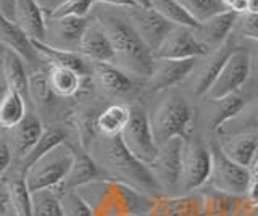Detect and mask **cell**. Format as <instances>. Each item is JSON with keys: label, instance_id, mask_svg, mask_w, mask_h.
Returning <instances> with one entry per match:
<instances>
[{"label": "cell", "instance_id": "1", "mask_svg": "<svg viewBox=\"0 0 258 216\" xmlns=\"http://www.w3.org/2000/svg\"><path fill=\"white\" fill-rule=\"evenodd\" d=\"M89 154L103 168L110 179L127 184L149 197H160L163 192L153 178L149 165L137 160L126 149L121 135L110 137L99 134L89 149Z\"/></svg>", "mask_w": 258, "mask_h": 216}, {"label": "cell", "instance_id": "2", "mask_svg": "<svg viewBox=\"0 0 258 216\" xmlns=\"http://www.w3.org/2000/svg\"><path fill=\"white\" fill-rule=\"evenodd\" d=\"M97 20L111 41L115 50V65L129 75L147 79L152 73L155 55L137 34L131 21L111 12L100 13Z\"/></svg>", "mask_w": 258, "mask_h": 216}, {"label": "cell", "instance_id": "3", "mask_svg": "<svg viewBox=\"0 0 258 216\" xmlns=\"http://www.w3.org/2000/svg\"><path fill=\"white\" fill-rule=\"evenodd\" d=\"M192 107L177 91H169L150 116L152 131L158 147L171 139H185L192 121Z\"/></svg>", "mask_w": 258, "mask_h": 216}, {"label": "cell", "instance_id": "4", "mask_svg": "<svg viewBox=\"0 0 258 216\" xmlns=\"http://www.w3.org/2000/svg\"><path fill=\"white\" fill-rule=\"evenodd\" d=\"M73 160H75V149L67 142L37 160L24 173L31 192L58 189L71 170Z\"/></svg>", "mask_w": 258, "mask_h": 216}, {"label": "cell", "instance_id": "5", "mask_svg": "<svg viewBox=\"0 0 258 216\" xmlns=\"http://www.w3.org/2000/svg\"><path fill=\"white\" fill-rule=\"evenodd\" d=\"M212 174H210V182L212 186L223 194L229 195H242L247 194V187L250 182L248 168L240 166L234 160H231L224 154L220 143H212Z\"/></svg>", "mask_w": 258, "mask_h": 216}, {"label": "cell", "instance_id": "6", "mask_svg": "<svg viewBox=\"0 0 258 216\" xmlns=\"http://www.w3.org/2000/svg\"><path fill=\"white\" fill-rule=\"evenodd\" d=\"M121 139L126 149L145 165H152L158 155V143L152 131L150 116L141 107H131V119L124 127Z\"/></svg>", "mask_w": 258, "mask_h": 216}, {"label": "cell", "instance_id": "7", "mask_svg": "<svg viewBox=\"0 0 258 216\" xmlns=\"http://www.w3.org/2000/svg\"><path fill=\"white\" fill-rule=\"evenodd\" d=\"M212 174V150L199 139H185L181 162V187L190 192L210 181Z\"/></svg>", "mask_w": 258, "mask_h": 216}, {"label": "cell", "instance_id": "8", "mask_svg": "<svg viewBox=\"0 0 258 216\" xmlns=\"http://www.w3.org/2000/svg\"><path fill=\"white\" fill-rule=\"evenodd\" d=\"M252 68L250 52L245 49H236L226 60L220 75L216 76L215 83L207 92V97L210 100H218L239 92L240 87L248 81Z\"/></svg>", "mask_w": 258, "mask_h": 216}, {"label": "cell", "instance_id": "9", "mask_svg": "<svg viewBox=\"0 0 258 216\" xmlns=\"http://www.w3.org/2000/svg\"><path fill=\"white\" fill-rule=\"evenodd\" d=\"M185 139H171L158 147V155L149 168L163 192H174L181 187V162Z\"/></svg>", "mask_w": 258, "mask_h": 216}, {"label": "cell", "instance_id": "10", "mask_svg": "<svg viewBox=\"0 0 258 216\" xmlns=\"http://www.w3.org/2000/svg\"><path fill=\"white\" fill-rule=\"evenodd\" d=\"M208 52L207 47L199 41L196 28L187 26H173L166 34L163 42L160 44L155 52V58H169V60H187L205 57Z\"/></svg>", "mask_w": 258, "mask_h": 216}, {"label": "cell", "instance_id": "11", "mask_svg": "<svg viewBox=\"0 0 258 216\" xmlns=\"http://www.w3.org/2000/svg\"><path fill=\"white\" fill-rule=\"evenodd\" d=\"M199 58L187 60H169L155 58L150 76L145 79V91L150 94L163 92L173 89L174 86L189 79L192 71L197 66Z\"/></svg>", "mask_w": 258, "mask_h": 216}, {"label": "cell", "instance_id": "12", "mask_svg": "<svg viewBox=\"0 0 258 216\" xmlns=\"http://www.w3.org/2000/svg\"><path fill=\"white\" fill-rule=\"evenodd\" d=\"M89 20L86 17H64L47 20L45 44L53 49L79 52L81 41L87 29Z\"/></svg>", "mask_w": 258, "mask_h": 216}, {"label": "cell", "instance_id": "13", "mask_svg": "<svg viewBox=\"0 0 258 216\" xmlns=\"http://www.w3.org/2000/svg\"><path fill=\"white\" fill-rule=\"evenodd\" d=\"M127 20L131 21L137 34L142 37V41L147 44L153 55L158 50V47L163 42L166 34L174 26L173 23H169L153 9H145V7L127 9Z\"/></svg>", "mask_w": 258, "mask_h": 216}, {"label": "cell", "instance_id": "14", "mask_svg": "<svg viewBox=\"0 0 258 216\" xmlns=\"http://www.w3.org/2000/svg\"><path fill=\"white\" fill-rule=\"evenodd\" d=\"M108 179H110L108 174L103 171V168L95 162V158L87 150L75 149V160H73L71 170L67 178H64V181L60 184L58 190L61 192L76 190L79 187L89 186V184H95Z\"/></svg>", "mask_w": 258, "mask_h": 216}, {"label": "cell", "instance_id": "15", "mask_svg": "<svg viewBox=\"0 0 258 216\" xmlns=\"http://www.w3.org/2000/svg\"><path fill=\"white\" fill-rule=\"evenodd\" d=\"M236 50L231 37L226 41L220 49L212 50L210 53H207V58L204 63L197 61L196 69L192 71V92L196 95H207V92L210 91V87L215 83L216 76L220 75L221 68L224 66L226 60L231 57V53Z\"/></svg>", "mask_w": 258, "mask_h": 216}, {"label": "cell", "instance_id": "16", "mask_svg": "<svg viewBox=\"0 0 258 216\" xmlns=\"http://www.w3.org/2000/svg\"><path fill=\"white\" fill-rule=\"evenodd\" d=\"M42 121L34 113H28L21 121L7 129L5 139L13 149V154L20 158H26L29 152L34 149V146L39 142V139L44 134Z\"/></svg>", "mask_w": 258, "mask_h": 216}, {"label": "cell", "instance_id": "17", "mask_svg": "<svg viewBox=\"0 0 258 216\" xmlns=\"http://www.w3.org/2000/svg\"><path fill=\"white\" fill-rule=\"evenodd\" d=\"M79 53L92 63H113L115 65V50H113L107 31L103 29L99 20L89 21L83 41H81Z\"/></svg>", "mask_w": 258, "mask_h": 216}, {"label": "cell", "instance_id": "18", "mask_svg": "<svg viewBox=\"0 0 258 216\" xmlns=\"http://www.w3.org/2000/svg\"><path fill=\"white\" fill-rule=\"evenodd\" d=\"M237 13L234 12H224L221 15L210 18L196 28V34L199 41L204 44L208 52L220 49V47L231 37V33L234 31V25H236Z\"/></svg>", "mask_w": 258, "mask_h": 216}, {"label": "cell", "instance_id": "19", "mask_svg": "<svg viewBox=\"0 0 258 216\" xmlns=\"http://www.w3.org/2000/svg\"><path fill=\"white\" fill-rule=\"evenodd\" d=\"M47 13L36 0H18L15 10V23L32 41L45 42L47 36Z\"/></svg>", "mask_w": 258, "mask_h": 216}, {"label": "cell", "instance_id": "20", "mask_svg": "<svg viewBox=\"0 0 258 216\" xmlns=\"http://www.w3.org/2000/svg\"><path fill=\"white\" fill-rule=\"evenodd\" d=\"M0 39L2 44L7 49H10L16 55L31 65L32 68H36L39 65L40 55L34 45V41L24 33V31L16 25L15 21L2 18V26H0Z\"/></svg>", "mask_w": 258, "mask_h": 216}, {"label": "cell", "instance_id": "21", "mask_svg": "<svg viewBox=\"0 0 258 216\" xmlns=\"http://www.w3.org/2000/svg\"><path fill=\"white\" fill-rule=\"evenodd\" d=\"M94 76L97 78L102 89L115 97H123L134 91L133 75L126 73L124 69L113 65V63H92Z\"/></svg>", "mask_w": 258, "mask_h": 216}, {"label": "cell", "instance_id": "22", "mask_svg": "<svg viewBox=\"0 0 258 216\" xmlns=\"http://www.w3.org/2000/svg\"><path fill=\"white\" fill-rule=\"evenodd\" d=\"M36 49L40 55V58H45L50 65L55 66H64L70 68L81 78H87L91 76V73H94V65H89L84 55H81L79 52H68V50H60V49H53L45 42H39L34 41Z\"/></svg>", "mask_w": 258, "mask_h": 216}, {"label": "cell", "instance_id": "23", "mask_svg": "<svg viewBox=\"0 0 258 216\" xmlns=\"http://www.w3.org/2000/svg\"><path fill=\"white\" fill-rule=\"evenodd\" d=\"M149 216H204V198L194 195L157 197Z\"/></svg>", "mask_w": 258, "mask_h": 216}, {"label": "cell", "instance_id": "24", "mask_svg": "<svg viewBox=\"0 0 258 216\" xmlns=\"http://www.w3.org/2000/svg\"><path fill=\"white\" fill-rule=\"evenodd\" d=\"M245 105L247 103L239 92L228 95V97L218 99V100H212V103H210V107L207 110L208 127L212 131L221 129L226 123L232 121V119L244 110Z\"/></svg>", "mask_w": 258, "mask_h": 216}, {"label": "cell", "instance_id": "25", "mask_svg": "<svg viewBox=\"0 0 258 216\" xmlns=\"http://www.w3.org/2000/svg\"><path fill=\"white\" fill-rule=\"evenodd\" d=\"M2 71L8 89L20 92L24 99H29V76L24 68V60L4 47L2 50Z\"/></svg>", "mask_w": 258, "mask_h": 216}, {"label": "cell", "instance_id": "26", "mask_svg": "<svg viewBox=\"0 0 258 216\" xmlns=\"http://www.w3.org/2000/svg\"><path fill=\"white\" fill-rule=\"evenodd\" d=\"M220 146L231 160H234L240 166L250 168V165L253 163V160L258 155V134L239 132L232 135L228 142L220 143Z\"/></svg>", "mask_w": 258, "mask_h": 216}, {"label": "cell", "instance_id": "27", "mask_svg": "<svg viewBox=\"0 0 258 216\" xmlns=\"http://www.w3.org/2000/svg\"><path fill=\"white\" fill-rule=\"evenodd\" d=\"M2 182L7 186L15 216H32V192L26 182L24 173H15L12 178L4 176Z\"/></svg>", "mask_w": 258, "mask_h": 216}, {"label": "cell", "instance_id": "28", "mask_svg": "<svg viewBox=\"0 0 258 216\" xmlns=\"http://www.w3.org/2000/svg\"><path fill=\"white\" fill-rule=\"evenodd\" d=\"M131 119V108L126 105H110L100 111L99 119H97V127L102 135H121Z\"/></svg>", "mask_w": 258, "mask_h": 216}, {"label": "cell", "instance_id": "29", "mask_svg": "<svg viewBox=\"0 0 258 216\" xmlns=\"http://www.w3.org/2000/svg\"><path fill=\"white\" fill-rule=\"evenodd\" d=\"M26 99L20 92L5 87L2 103H0V124L7 131L16 126L26 116Z\"/></svg>", "mask_w": 258, "mask_h": 216}, {"label": "cell", "instance_id": "30", "mask_svg": "<svg viewBox=\"0 0 258 216\" xmlns=\"http://www.w3.org/2000/svg\"><path fill=\"white\" fill-rule=\"evenodd\" d=\"M47 76L53 94L58 95V97H73L81 89L83 78L70 68L50 65Z\"/></svg>", "mask_w": 258, "mask_h": 216}, {"label": "cell", "instance_id": "31", "mask_svg": "<svg viewBox=\"0 0 258 216\" xmlns=\"http://www.w3.org/2000/svg\"><path fill=\"white\" fill-rule=\"evenodd\" d=\"M64 131H61L60 127H48V129L44 131L42 137L39 139V142L34 146L29 152V155L26 158H23V171L26 173L29 168L34 165L37 160H40L44 155H47L48 152L53 150L55 147L64 143Z\"/></svg>", "mask_w": 258, "mask_h": 216}, {"label": "cell", "instance_id": "32", "mask_svg": "<svg viewBox=\"0 0 258 216\" xmlns=\"http://www.w3.org/2000/svg\"><path fill=\"white\" fill-rule=\"evenodd\" d=\"M100 111L95 108H89L84 111H79L75 116V126L76 134L79 137V146L81 149H84L89 152L92 142L95 140V137L99 135V127H97V119H99Z\"/></svg>", "mask_w": 258, "mask_h": 216}, {"label": "cell", "instance_id": "33", "mask_svg": "<svg viewBox=\"0 0 258 216\" xmlns=\"http://www.w3.org/2000/svg\"><path fill=\"white\" fill-rule=\"evenodd\" d=\"M149 4L150 9H153L176 26H187V28L199 26V23L185 12V9L177 0H149Z\"/></svg>", "mask_w": 258, "mask_h": 216}, {"label": "cell", "instance_id": "34", "mask_svg": "<svg viewBox=\"0 0 258 216\" xmlns=\"http://www.w3.org/2000/svg\"><path fill=\"white\" fill-rule=\"evenodd\" d=\"M190 17L196 20L199 25L210 18L221 15L224 12H229L221 0H177Z\"/></svg>", "mask_w": 258, "mask_h": 216}, {"label": "cell", "instance_id": "35", "mask_svg": "<svg viewBox=\"0 0 258 216\" xmlns=\"http://www.w3.org/2000/svg\"><path fill=\"white\" fill-rule=\"evenodd\" d=\"M32 216H67L56 190L32 192Z\"/></svg>", "mask_w": 258, "mask_h": 216}, {"label": "cell", "instance_id": "36", "mask_svg": "<svg viewBox=\"0 0 258 216\" xmlns=\"http://www.w3.org/2000/svg\"><path fill=\"white\" fill-rule=\"evenodd\" d=\"M239 195H229L223 192H212L204 197V216H232L237 208Z\"/></svg>", "mask_w": 258, "mask_h": 216}, {"label": "cell", "instance_id": "37", "mask_svg": "<svg viewBox=\"0 0 258 216\" xmlns=\"http://www.w3.org/2000/svg\"><path fill=\"white\" fill-rule=\"evenodd\" d=\"M53 94L50 83H48V76L44 75L42 71H36L29 76V99L36 103L37 107H44L50 103V97Z\"/></svg>", "mask_w": 258, "mask_h": 216}, {"label": "cell", "instance_id": "38", "mask_svg": "<svg viewBox=\"0 0 258 216\" xmlns=\"http://www.w3.org/2000/svg\"><path fill=\"white\" fill-rule=\"evenodd\" d=\"M60 200H61L63 210L67 216H95L89 202H86V200L75 190L61 192Z\"/></svg>", "mask_w": 258, "mask_h": 216}, {"label": "cell", "instance_id": "39", "mask_svg": "<svg viewBox=\"0 0 258 216\" xmlns=\"http://www.w3.org/2000/svg\"><path fill=\"white\" fill-rule=\"evenodd\" d=\"M94 7L92 0H64L48 18H64V17H86Z\"/></svg>", "mask_w": 258, "mask_h": 216}, {"label": "cell", "instance_id": "40", "mask_svg": "<svg viewBox=\"0 0 258 216\" xmlns=\"http://www.w3.org/2000/svg\"><path fill=\"white\" fill-rule=\"evenodd\" d=\"M234 31L245 39L258 42V13H242L237 15Z\"/></svg>", "mask_w": 258, "mask_h": 216}, {"label": "cell", "instance_id": "41", "mask_svg": "<svg viewBox=\"0 0 258 216\" xmlns=\"http://www.w3.org/2000/svg\"><path fill=\"white\" fill-rule=\"evenodd\" d=\"M232 123L237 127H245V129H258V100L245 105L244 110L232 119Z\"/></svg>", "mask_w": 258, "mask_h": 216}, {"label": "cell", "instance_id": "42", "mask_svg": "<svg viewBox=\"0 0 258 216\" xmlns=\"http://www.w3.org/2000/svg\"><path fill=\"white\" fill-rule=\"evenodd\" d=\"M13 149L10 147V143H8V140L5 139V135H4V139H2V143H0V174L5 176L7 171H8V168L12 166L13 163Z\"/></svg>", "mask_w": 258, "mask_h": 216}, {"label": "cell", "instance_id": "43", "mask_svg": "<svg viewBox=\"0 0 258 216\" xmlns=\"http://www.w3.org/2000/svg\"><path fill=\"white\" fill-rule=\"evenodd\" d=\"M247 200L253 206H258V173L250 176V182L247 187Z\"/></svg>", "mask_w": 258, "mask_h": 216}, {"label": "cell", "instance_id": "44", "mask_svg": "<svg viewBox=\"0 0 258 216\" xmlns=\"http://www.w3.org/2000/svg\"><path fill=\"white\" fill-rule=\"evenodd\" d=\"M16 2H18V0H0V12H2V18L10 20V21L15 20Z\"/></svg>", "mask_w": 258, "mask_h": 216}, {"label": "cell", "instance_id": "45", "mask_svg": "<svg viewBox=\"0 0 258 216\" xmlns=\"http://www.w3.org/2000/svg\"><path fill=\"white\" fill-rule=\"evenodd\" d=\"M95 4H105V5H113V7H124V9H134L139 7L136 4V0H92Z\"/></svg>", "mask_w": 258, "mask_h": 216}, {"label": "cell", "instance_id": "46", "mask_svg": "<svg viewBox=\"0 0 258 216\" xmlns=\"http://www.w3.org/2000/svg\"><path fill=\"white\" fill-rule=\"evenodd\" d=\"M36 2L42 7V10L47 13V18H48L64 2V0H36Z\"/></svg>", "mask_w": 258, "mask_h": 216}, {"label": "cell", "instance_id": "47", "mask_svg": "<svg viewBox=\"0 0 258 216\" xmlns=\"http://www.w3.org/2000/svg\"><path fill=\"white\" fill-rule=\"evenodd\" d=\"M247 13H258V0H247Z\"/></svg>", "mask_w": 258, "mask_h": 216}, {"label": "cell", "instance_id": "48", "mask_svg": "<svg viewBox=\"0 0 258 216\" xmlns=\"http://www.w3.org/2000/svg\"><path fill=\"white\" fill-rule=\"evenodd\" d=\"M248 170H250V173H252V174L258 173V155H256V158L253 160V163L250 165V168H248Z\"/></svg>", "mask_w": 258, "mask_h": 216}, {"label": "cell", "instance_id": "49", "mask_svg": "<svg viewBox=\"0 0 258 216\" xmlns=\"http://www.w3.org/2000/svg\"><path fill=\"white\" fill-rule=\"evenodd\" d=\"M136 4L139 5V7H145V9H150L149 0H136Z\"/></svg>", "mask_w": 258, "mask_h": 216}, {"label": "cell", "instance_id": "50", "mask_svg": "<svg viewBox=\"0 0 258 216\" xmlns=\"http://www.w3.org/2000/svg\"><path fill=\"white\" fill-rule=\"evenodd\" d=\"M221 2H223V4H224V5H226V7H228V9L231 10V7H232L234 4H236V2H237V0H221Z\"/></svg>", "mask_w": 258, "mask_h": 216}, {"label": "cell", "instance_id": "51", "mask_svg": "<svg viewBox=\"0 0 258 216\" xmlns=\"http://www.w3.org/2000/svg\"><path fill=\"white\" fill-rule=\"evenodd\" d=\"M252 66H255V69L258 71V52L255 55V58H252Z\"/></svg>", "mask_w": 258, "mask_h": 216}]
</instances>
